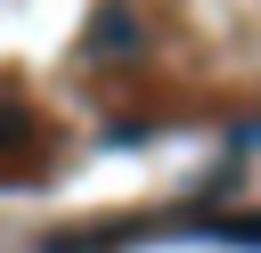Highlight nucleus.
I'll return each instance as SVG.
<instances>
[{"label": "nucleus", "instance_id": "f257e3e1", "mask_svg": "<svg viewBox=\"0 0 261 253\" xmlns=\"http://www.w3.org/2000/svg\"><path fill=\"white\" fill-rule=\"evenodd\" d=\"M130 41H139V24H130V8H106V16L90 24V49H106V57H114V49H130Z\"/></svg>", "mask_w": 261, "mask_h": 253}]
</instances>
